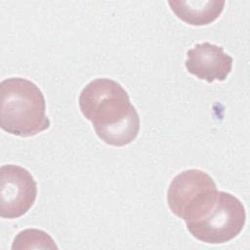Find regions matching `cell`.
Masks as SVG:
<instances>
[{
	"label": "cell",
	"mask_w": 250,
	"mask_h": 250,
	"mask_svg": "<svg viewBox=\"0 0 250 250\" xmlns=\"http://www.w3.org/2000/svg\"><path fill=\"white\" fill-rule=\"evenodd\" d=\"M79 107L97 136L107 145L127 146L139 134L137 109L125 89L114 80L97 78L88 83L80 93Z\"/></svg>",
	"instance_id": "6da1fadb"
},
{
	"label": "cell",
	"mask_w": 250,
	"mask_h": 250,
	"mask_svg": "<svg viewBox=\"0 0 250 250\" xmlns=\"http://www.w3.org/2000/svg\"><path fill=\"white\" fill-rule=\"evenodd\" d=\"M183 220L196 239L222 244L240 233L246 222V212L237 197L216 188L202 194L188 209Z\"/></svg>",
	"instance_id": "7a4b0ae2"
},
{
	"label": "cell",
	"mask_w": 250,
	"mask_h": 250,
	"mask_svg": "<svg viewBox=\"0 0 250 250\" xmlns=\"http://www.w3.org/2000/svg\"><path fill=\"white\" fill-rule=\"evenodd\" d=\"M1 93V128L19 137H32L50 128L42 91L21 77L3 80Z\"/></svg>",
	"instance_id": "3957f363"
},
{
	"label": "cell",
	"mask_w": 250,
	"mask_h": 250,
	"mask_svg": "<svg viewBox=\"0 0 250 250\" xmlns=\"http://www.w3.org/2000/svg\"><path fill=\"white\" fill-rule=\"evenodd\" d=\"M37 197V184L28 170L15 165L0 169V215L17 219L26 214Z\"/></svg>",
	"instance_id": "277c9868"
},
{
	"label": "cell",
	"mask_w": 250,
	"mask_h": 250,
	"mask_svg": "<svg viewBox=\"0 0 250 250\" xmlns=\"http://www.w3.org/2000/svg\"><path fill=\"white\" fill-rule=\"evenodd\" d=\"M216 188L215 182L204 171L198 169L185 170L178 174L169 185L168 206L173 214L183 219L187 210L198 197Z\"/></svg>",
	"instance_id": "5b68a950"
},
{
	"label": "cell",
	"mask_w": 250,
	"mask_h": 250,
	"mask_svg": "<svg viewBox=\"0 0 250 250\" xmlns=\"http://www.w3.org/2000/svg\"><path fill=\"white\" fill-rule=\"evenodd\" d=\"M232 58L223 47L204 42L188 51L185 66L190 74L212 83L225 81L232 69Z\"/></svg>",
	"instance_id": "8992f818"
},
{
	"label": "cell",
	"mask_w": 250,
	"mask_h": 250,
	"mask_svg": "<svg viewBox=\"0 0 250 250\" xmlns=\"http://www.w3.org/2000/svg\"><path fill=\"white\" fill-rule=\"evenodd\" d=\"M170 9L190 25H207L216 21L226 5L225 1H168Z\"/></svg>",
	"instance_id": "52a82bcc"
},
{
	"label": "cell",
	"mask_w": 250,
	"mask_h": 250,
	"mask_svg": "<svg viewBox=\"0 0 250 250\" xmlns=\"http://www.w3.org/2000/svg\"><path fill=\"white\" fill-rule=\"evenodd\" d=\"M55 249L58 246L52 237L45 231L36 229H27L20 231L14 239L12 249Z\"/></svg>",
	"instance_id": "ba28073f"
}]
</instances>
